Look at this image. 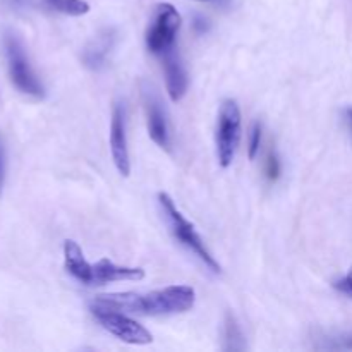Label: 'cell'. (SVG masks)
Segmentation results:
<instances>
[{
  "label": "cell",
  "instance_id": "4",
  "mask_svg": "<svg viewBox=\"0 0 352 352\" xmlns=\"http://www.w3.org/2000/svg\"><path fill=\"white\" fill-rule=\"evenodd\" d=\"M181 24V14L172 3H158L146 30V36H144L148 50L157 57H162L168 50L175 48Z\"/></svg>",
  "mask_w": 352,
  "mask_h": 352
},
{
  "label": "cell",
  "instance_id": "15",
  "mask_svg": "<svg viewBox=\"0 0 352 352\" xmlns=\"http://www.w3.org/2000/svg\"><path fill=\"white\" fill-rule=\"evenodd\" d=\"M265 174H267L268 181H277L280 175V160L275 151H268L267 155V164H265Z\"/></svg>",
  "mask_w": 352,
  "mask_h": 352
},
{
  "label": "cell",
  "instance_id": "9",
  "mask_svg": "<svg viewBox=\"0 0 352 352\" xmlns=\"http://www.w3.org/2000/svg\"><path fill=\"white\" fill-rule=\"evenodd\" d=\"M146 277L141 267H126V265H117L112 260H103L91 263V284L93 285H107L112 282H138Z\"/></svg>",
  "mask_w": 352,
  "mask_h": 352
},
{
  "label": "cell",
  "instance_id": "8",
  "mask_svg": "<svg viewBox=\"0 0 352 352\" xmlns=\"http://www.w3.org/2000/svg\"><path fill=\"white\" fill-rule=\"evenodd\" d=\"M144 110H146L148 134H150L151 141L157 146H160L162 150L168 151L172 146V140L167 113H165L160 98L153 91H150V89L144 91Z\"/></svg>",
  "mask_w": 352,
  "mask_h": 352
},
{
  "label": "cell",
  "instance_id": "1",
  "mask_svg": "<svg viewBox=\"0 0 352 352\" xmlns=\"http://www.w3.org/2000/svg\"><path fill=\"white\" fill-rule=\"evenodd\" d=\"M196 291L189 285H168L151 292H112L96 296L93 305L117 309L127 315L168 316L192 309Z\"/></svg>",
  "mask_w": 352,
  "mask_h": 352
},
{
  "label": "cell",
  "instance_id": "17",
  "mask_svg": "<svg viewBox=\"0 0 352 352\" xmlns=\"http://www.w3.org/2000/svg\"><path fill=\"white\" fill-rule=\"evenodd\" d=\"M3 184H6V151H3V144L0 141V196H2Z\"/></svg>",
  "mask_w": 352,
  "mask_h": 352
},
{
  "label": "cell",
  "instance_id": "10",
  "mask_svg": "<svg viewBox=\"0 0 352 352\" xmlns=\"http://www.w3.org/2000/svg\"><path fill=\"white\" fill-rule=\"evenodd\" d=\"M162 62H164V72H165V85H167V93L170 96L172 102H181L184 95L188 93L189 78L188 71H186L182 58L175 48L168 50L167 54L162 55Z\"/></svg>",
  "mask_w": 352,
  "mask_h": 352
},
{
  "label": "cell",
  "instance_id": "5",
  "mask_svg": "<svg viewBox=\"0 0 352 352\" xmlns=\"http://www.w3.org/2000/svg\"><path fill=\"white\" fill-rule=\"evenodd\" d=\"M91 315L95 316V320L103 330H107L110 336L122 340V342L131 344V346H148V344L153 342V336H151L150 330H146L141 323L131 318L127 313L91 305Z\"/></svg>",
  "mask_w": 352,
  "mask_h": 352
},
{
  "label": "cell",
  "instance_id": "13",
  "mask_svg": "<svg viewBox=\"0 0 352 352\" xmlns=\"http://www.w3.org/2000/svg\"><path fill=\"white\" fill-rule=\"evenodd\" d=\"M45 6L55 12L65 14V16H85L89 12V3L86 0H43Z\"/></svg>",
  "mask_w": 352,
  "mask_h": 352
},
{
  "label": "cell",
  "instance_id": "11",
  "mask_svg": "<svg viewBox=\"0 0 352 352\" xmlns=\"http://www.w3.org/2000/svg\"><path fill=\"white\" fill-rule=\"evenodd\" d=\"M64 267L74 280L89 287V284H91V263L86 260L81 246L72 239L64 241Z\"/></svg>",
  "mask_w": 352,
  "mask_h": 352
},
{
  "label": "cell",
  "instance_id": "18",
  "mask_svg": "<svg viewBox=\"0 0 352 352\" xmlns=\"http://www.w3.org/2000/svg\"><path fill=\"white\" fill-rule=\"evenodd\" d=\"M330 347H333V349H352V336L340 337L337 344H332Z\"/></svg>",
  "mask_w": 352,
  "mask_h": 352
},
{
  "label": "cell",
  "instance_id": "20",
  "mask_svg": "<svg viewBox=\"0 0 352 352\" xmlns=\"http://www.w3.org/2000/svg\"><path fill=\"white\" fill-rule=\"evenodd\" d=\"M201 2H208V0H201Z\"/></svg>",
  "mask_w": 352,
  "mask_h": 352
},
{
  "label": "cell",
  "instance_id": "12",
  "mask_svg": "<svg viewBox=\"0 0 352 352\" xmlns=\"http://www.w3.org/2000/svg\"><path fill=\"white\" fill-rule=\"evenodd\" d=\"M113 45L112 34L105 33L98 38L96 41H93L91 47L86 48L85 52V64L91 69H100L105 65L107 57L110 54V48Z\"/></svg>",
  "mask_w": 352,
  "mask_h": 352
},
{
  "label": "cell",
  "instance_id": "16",
  "mask_svg": "<svg viewBox=\"0 0 352 352\" xmlns=\"http://www.w3.org/2000/svg\"><path fill=\"white\" fill-rule=\"evenodd\" d=\"M333 287H336L340 294L347 296V298L352 299V267L347 270V274L344 275L342 278L333 282Z\"/></svg>",
  "mask_w": 352,
  "mask_h": 352
},
{
  "label": "cell",
  "instance_id": "3",
  "mask_svg": "<svg viewBox=\"0 0 352 352\" xmlns=\"http://www.w3.org/2000/svg\"><path fill=\"white\" fill-rule=\"evenodd\" d=\"M241 133H243V116H241L239 103L232 98L223 100L217 116L215 131L217 158L222 168H229L236 160L241 144Z\"/></svg>",
  "mask_w": 352,
  "mask_h": 352
},
{
  "label": "cell",
  "instance_id": "19",
  "mask_svg": "<svg viewBox=\"0 0 352 352\" xmlns=\"http://www.w3.org/2000/svg\"><path fill=\"white\" fill-rule=\"evenodd\" d=\"M346 120H347V124H349V127L352 131V107H351V109L346 110Z\"/></svg>",
  "mask_w": 352,
  "mask_h": 352
},
{
  "label": "cell",
  "instance_id": "7",
  "mask_svg": "<svg viewBox=\"0 0 352 352\" xmlns=\"http://www.w3.org/2000/svg\"><path fill=\"white\" fill-rule=\"evenodd\" d=\"M110 153H112V160L117 172L124 175V177H129L131 157L126 133V109H124L122 103H116L112 110V120H110Z\"/></svg>",
  "mask_w": 352,
  "mask_h": 352
},
{
  "label": "cell",
  "instance_id": "2",
  "mask_svg": "<svg viewBox=\"0 0 352 352\" xmlns=\"http://www.w3.org/2000/svg\"><path fill=\"white\" fill-rule=\"evenodd\" d=\"M158 203H160L162 213H164L165 220H167V226L172 237H174L181 246H184L189 253L195 254L210 272L220 274V272H222L220 263L215 260V256L210 253V250L206 248L205 241L199 236L196 227L179 212L174 199H172L167 192H158Z\"/></svg>",
  "mask_w": 352,
  "mask_h": 352
},
{
  "label": "cell",
  "instance_id": "6",
  "mask_svg": "<svg viewBox=\"0 0 352 352\" xmlns=\"http://www.w3.org/2000/svg\"><path fill=\"white\" fill-rule=\"evenodd\" d=\"M6 54L7 64H9V74L14 86L21 93H24V95L33 96V98H43V85H41L36 72L31 67L30 58H28L26 52H24L23 43L17 40L16 34L9 33L6 36Z\"/></svg>",
  "mask_w": 352,
  "mask_h": 352
},
{
  "label": "cell",
  "instance_id": "14",
  "mask_svg": "<svg viewBox=\"0 0 352 352\" xmlns=\"http://www.w3.org/2000/svg\"><path fill=\"white\" fill-rule=\"evenodd\" d=\"M261 141H263V127H261L260 122H254L253 127H251L250 146H248V157H250V160H254L260 155Z\"/></svg>",
  "mask_w": 352,
  "mask_h": 352
}]
</instances>
